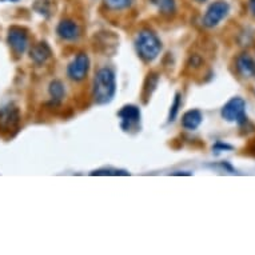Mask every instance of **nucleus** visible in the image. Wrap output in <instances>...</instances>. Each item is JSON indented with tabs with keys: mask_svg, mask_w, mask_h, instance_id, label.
<instances>
[{
	"mask_svg": "<svg viewBox=\"0 0 255 255\" xmlns=\"http://www.w3.org/2000/svg\"><path fill=\"white\" fill-rule=\"evenodd\" d=\"M91 175H128V172L118 168H99L91 172Z\"/></svg>",
	"mask_w": 255,
	"mask_h": 255,
	"instance_id": "16",
	"label": "nucleus"
},
{
	"mask_svg": "<svg viewBox=\"0 0 255 255\" xmlns=\"http://www.w3.org/2000/svg\"><path fill=\"white\" fill-rule=\"evenodd\" d=\"M51 55H52V51H51L50 46L47 44L46 42H40L38 44H35L31 51H29V56L31 59L34 60L36 64H43V63H46L48 59L51 58Z\"/></svg>",
	"mask_w": 255,
	"mask_h": 255,
	"instance_id": "10",
	"label": "nucleus"
},
{
	"mask_svg": "<svg viewBox=\"0 0 255 255\" xmlns=\"http://www.w3.org/2000/svg\"><path fill=\"white\" fill-rule=\"evenodd\" d=\"M56 32L64 40H75L79 36V27L75 21L72 20H62L58 24Z\"/></svg>",
	"mask_w": 255,
	"mask_h": 255,
	"instance_id": "9",
	"label": "nucleus"
},
{
	"mask_svg": "<svg viewBox=\"0 0 255 255\" xmlns=\"http://www.w3.org/2000/svg\"><path fill=\"white\" fill-rule=\"evenodd\" d=\"M213 150L215 151V152H221V151H225V150H233V147L229 146V144H225V143L222 142H218L215 146L213 147Z\"/></svg>",
	"mask_w": 255,
	"mask_h": 255,
	"instance_id": "18",
	"label": "nucleus"
},
{
	"mask_svg": "<svg viewBox=\"0 0 255 255\" xmlns=\"http://www.w3.org/2000/svg\"><path fill=\"white\" fill-rule=\"evenodd\" d=\"M203 121V115L199 110H190L182 117V126L186 130H197Z\"/></svg>",
	"mask_w": 255,
	"mask_h": 255,
	"instance_id": "12",
	"label": "nucleus"
},
{
	"mask_svg": "<svg viewBox=\"0 0 255 255\" xmlns=\"http://www.w3.org/2000/svg\"><path fill=\"white\" fill-rule=\"evenodd\" d=\"M7 43L8 46L12 48V51L16 55H21L27 50L28 47V34L27 29L23 27H17L13 25L8 29V35H7Z\"/></svg>",
	"mask_w": 255,
	"mask_h": 255,
	"instance_id": "6",
	"label": "nucleus"
},
{
	"mask_svg": "<svg viewBox=\"0 0 255 255\" xmlns=\"http://www.w3.org/2000/svg\"><path fill=\"white\" fill-rule=\"evenodd\" d=\"M118 115L121 118V126L125 131L131 130L132 127L138 126L140 122V110L134 105H127L122 107Z\"/></svg>",
	"mask_w": 255,
	"mask_h": 255,
	"instance_id": "8",
	"label": "nucleus"
},
{
	"mask_svg": "<svg viewBox=\"0 0 255 255\" xmlns=\"http://www.w3.org/2000/svg\"><path fill=\"white\" fill-rule=\"evenodd\" d=\"M117 91L115 74L110 68H102L94 79V101L98 105H106L113 101Z\"/></svg>",
	"mask_w": 255,
	"mask_h": 255,
	"instance_id": "1",
	"label": "nucleus"
},
{
	"mask_svg": "<svg viewBox=\"0 0 255 255\" xmlns=\"http://www.w3.org/2000/svg\"><path fill=\"white\" fill-rule=\"evenodd\" d=\"M237 68L245 78H254L255 76V62L250 55L242 54L237 59Z\"/></svg>",
	"mask_w": 255,
	"mask_h": 255,
	"instance_id": "11",
	"label": "nucleus"
},
{
	"mask_svg": "<svg viewBox=\"0 0 255 255\" xmlns=\"http://www.w3.org/2000/svg\"><path fill=\"white\" fill-rule=\"evenodd\" d=\"M64 86L60 80H54V82H51L50 84V95L52 98V102L54 103H60L63 101V98H64Z\"/></svg>",
	"mask_w": 255,
	"mask_h": 255,
	"instance_id": "14",
	"label": "nucleus"
},
{
	"mask_svg": "<svg viewBox=\"0 0 255 255\" xmlns=\"http://www.w3.org/2000/svg\"><path fill=\"white\" fill-rule=\"evenodd\" d=\"M229 11H230L229 3L223 1V0H218V1L210 5L207 11H206L205 17H203V24L206 27H209V28L217 27L229 15Z\"/></svg>",
	"mask_w": 255,
	"mask_h": 255,
	"instance_id": "4",
	"label": "nucleus"
},
{
	"mask_svg": "<svg viewBox=\"0 0 255 255\" xmlns=\"http://www.w3.org/2000/svg\"><path fill=\"white\" fill-rule=\"evenodd\" d=\"M1 1H17V0H1Z\"/></svg>",
	"mask_w": 255,
	"mask_h": 255,
	"instance_id": "20",
	"label": "nucleus"
},
{
	"mask_svg": "<svg viewBox=\"0 0 255 255\" xmlns=\"http://www.w3.org/2000/svg\"><path fill=\"white\" fill-rule=\"evenodd\" d=\"M150 1L163 15H172L175 12V0H150Z\"/></svg>",
	"mask_w": 255,
	"mask_h": 255,
	"instance_id": "13",
	"label": "nucleus"
},
{
	"mask_svg": "<svg viewBox=\"0 0 255 255\" xmlns=\"http://www.w3.org/2000/svg\"><path fill=\"white\" fill-rule=\"evenodd\" d=\"M221 115L227 122H237L238 125L246 123V102L243 101L242 98H231L230 101L222 107Z\"/></svg>",
	"mask_w": 255,
	"mask_h": 255,
	"instance_id": "3",
	"label": "nucleus"
},
{
	"mask_svg": "<svg viewBox=\"0 0 255 255\" xmlns=\"http://www.w3.org/2000/svg\"><path fill=\"white\" fill-rule=\"evenodd\" d=\"M88 70H90V59L87 54H78L76 58L70 63L67 68V75L71 80L80 82L83 80L87 75Z\"/></svg>",
	"mask_w": 255,
	"mask_h": 255,
	"instance_id": "7",
	"label": "nucleus"
},
{
	"mask_svg": "<svg viewBox=\"0 0 255 255\" xmlns=\"http://www.w3.org/2000/svg\"><path fill=\"white\" fill-rule=\"evenodd\" d=\"M136 50H138L139 56L146 60V62H152L158 58L162 50V43L159 38L152 32V31H142L139 32L136 38Z\"/></svg>",
	"mask_w": 255,
	"mask_h": 255,
	"instance_id": "2",
	"label": "nucleus"
},
{
	"mask_svg": "<svg viewBox=\"0 0 255 255\" xmlns=\"http://www.w3.org/2000/svg\"><path fill=\"white\" fill-rule=\"evenodd\" d=\"M198 3H203V1H206V0H197Z\"/></svg>",
	"mask_w": 255,
	"mask_h": 255,
	"instance_id": "21",
	"label": "nucleus"
},
{
	"mask_svg": "<svg viewBox=\"0 0 255 255\" xmlns=\"http://www.w3.org/2000/svg\"><path fill=\"white\" fill-rule=\"evenodd\" d=\"M182 105L180 102V94H176L175 99H174V103L171 106V110H170V115H168V122H174L175 121L176 115L179 113V107Z\"/></svg>",
	"mask_w": 255,
	"mask_h": 255,
	"instance_id": "17",
	"label": "nucleus"
},
{
	"mask_svg": "<svg viewBox=\"0 0 255 255\" xmlns=\"http://www.w3.org/2000/svg\"><path fill=\"white\" fill-rule=\"evenodd\" d=\"M105 3L111 9H123L130 7L131 0H105Z\"/></svg>",
	"mask_w": 255,
	"mask_h": 255,
	"instance_id": "15",
	"label": "nucleus"
},
{
	"mask_svg": "<svg viewBox=\"0 0 255 255\" xmlns=\"http://www.w3.org/2000/svg\"><path fill=\"white\" fill-rule=\"evenodd\" d=\"M20 111L15 105H7L0 110V131L9 132L16 130L20 123Z\"/></svg>",
	"mask_w": 255,
	"mask_h": 255,
	"instance_id": "5",
	"label": "nucleus"
},
{
	"mask_svg": "<svg viewBox=\"0 0 255 255\" xmlns=\"http://www.w3.org/2000/svg\"><path fill=\"white\" fill-rule=\"evenodd\" d=\"M249 5H250V11L253 15H255V0H249Z\"/></svg>",
	"mask_w": 255,
	"mask_h": 255,
	"instance_id": "19",
	"label": "nucleus"
}]
</instances>
